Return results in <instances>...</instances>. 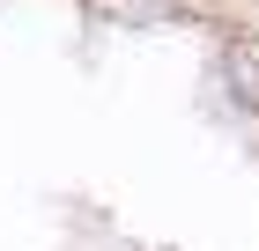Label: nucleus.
<instances>
[{"mask_svg":"<svg viewBox=\"0 0 259 251\" xmlns=\"http://www.w3.org/2000/svg\"><path fill=\"white\" fill-rule=\"evenodd\" d=\"M230 81H237L244 96L259 104V52H237V67H230Z\"/></svg>","mask_w":259,"mask_h":251,"instance_id":"obj_1","label":"nucleus"}]
</instances>
